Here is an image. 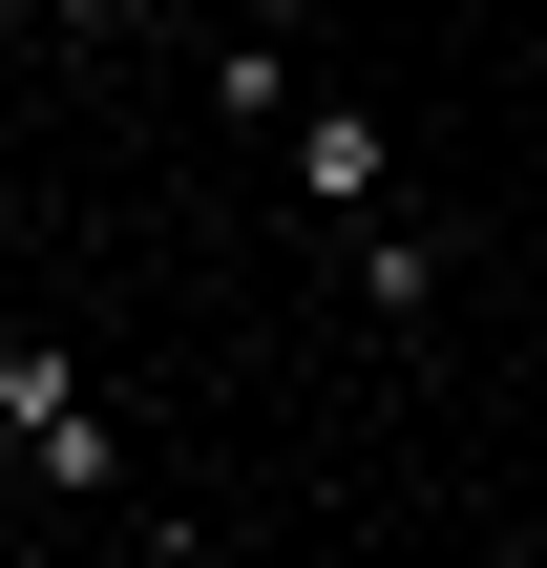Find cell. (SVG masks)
I'll use <instances>...</instances> for the list:
<instances>
[{
	"label": "cell",
	"mask_w": 547,
	"mask_h": 568,
	"mask_svg": "<svg viewBox=\"0 0 547 568\" xmlns=\"http://www.w3.org/2000/svg\"><path fill=\"white\" fill-rule=\"evenodd\" d=\"M0 464H21L42 506H126V422L84 400L63 337H0Z\"/></svg>",
	"instance_id": "1"
},
{
	"label": "cell",
	"mask_w": 547,
	"mask_h": 568,
	"mask_svg": "<svg viewBox=\"0 0 547 568\" xmlns=\"http://www.w3.org/2000/svg\"><path fill=\"white\" fill-rule=\"evenodd\" d=\"M274 190H295L316 232L401 211V148H379V105H358V84H295V126H274Z\"/></svg>",
	"instance_id": "2"
},
{
	"label": "cell",
	"mask_w": 547,
	"mask_h": 568,
	"mask_svg": "<svg viewBox=\"0 0 547 568\" xmlns=\"http://www.w3.org/2000/svg\"><path fill=\"white\" fill-rule=\"evenodd\" d=\"M211 105H232V126H295V42L232 21V42H211Z\"/></svg>",
	"instance_id": "3"
},
{
	"label": "cell",
	"mask_w": 547,
	"mask_h": 568,
	"mask_svg": "<svg viewBox=\"0 0 547 568\" xmlns=\"http://www.w3.org/2000/svg\"><path fill=\"white\" fill-rule=\"evenodd\" d=\"M358 295H379V316H443V232H401V211H358Z\"/></svg>",
	"instance_id": "4"
},
{
	"label": "cell",
	"mask_w": 547,
	"mask_h": 568,
	"mask_svg": "<svg viewBox=\"0 0 547 568\" xmlns=\"http://www.w3.org/2000/svg\"><path fill=\"white\" fill-rule=\"evenodd\" d=\"M527 148H547V21H527Z\"/></svg>",
	"instance_id": "5"
},
{
	"label": "cell",
	"mask_w": 547,
	"mask_h": 568,
	"mask_svg": "<svg viewBox=\"0 0 547 568\" xmlns=\"http://www.w3.org/2000/svg\"><path fill=\"white\" fill-rule=\"evenodd\" d=\"M0 21H42V42H63V21H84V0H0Z\"/></svg>",
	"instance_id": "6"
}]
</instances>
